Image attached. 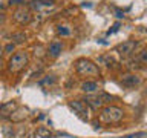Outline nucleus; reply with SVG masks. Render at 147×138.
Listing matches in <instances>:
<instances>
[{"instance_id": "obj_1", "label": "nucleus", "mask_w": 147, "mask_h": 138, "mask_svg": "<svg viewBox=\"0 0 147 138\" xmlns=\"http://www.w3.org/2000/svg\"><path fill=\"white\" fill-rule=\"evenodd\" d=\"M75 71L83 77H100V68L87 58H78L75 62Z\"/></svg>"}, {"instance_id": "obj_2", "label": "nucleus", "mask_w": 147, "mask_h": 138, "mask_svg": "<svg viewBox=\"0 0 147 138\" xmlns=\"http://www.w3.org/2000/svg\"><path fill=\"white\" fill-rule=\"evenodd\" d=\"M123 117H124L123 109L117 108V106H106V108H103L100 112V120L106 124L118 123L123 120Z\"/></svg>"}, {"instance_id": "obj_3", "label": "nucleus", "mask_w": 147, "mask_h": 138, "mask_svg": "<svg viewBox=\"0 0 147 138\" xmlns=\"http://www.w3.org/2000/svg\"><path fill=\"white\" fill-rule=\"evenodd\" d=\"M29 63V55L25 51H18L9 58L8 62V69L11 72H20L22 69L26 68V64Z\"/></svg>"}, {"instance_id": "obj_4", "label": "nucleus", "mask_w": 147, "mask_h": 138, "mask_svg": "<svg viewBox=\"0 0 147 138\" xmlns=\"http://www.w3.org/2000/svg\"><path fill=\"white\" fill-rule=\"evenodd\" d=\"M112 100H113L112 95L106 94V92H100V94H94V95H86V98L83 101H84V104H89L94 110H96L104 103H109V101H112Z\"/></svg>"}, {"instance_id": "obj_5", "label": "nucleus", "mask_w": 147, "mask_h": 138, "mask_svg": "<svg viewBox=\"0 0 147 138\" xmlns=\"http://www.w3.org/2000/svg\"><path fill=\"white\" fill-rule=\"evenodd\" d=\"M136 48H138V41L136 40H126V41H123L121 45H118L115 51H117L121 57H129L130 54L135 52Z\"/></svg>"}, {"instance_id": "obj_6", "label": "nucleus", "mask_w": 147, "mask_h": 138, "mask_svg": "<svg viewBox=\"0 0 147 138\" xmlns=\"http://www.w3.org/2000/svg\"><path fill=\"white\" fill-rule=\"evenodd\" d=\"M12 18H14V20H16V22L18 23V25H28V23L31 22L32 16H31L29 9L18 8V9H16V11H14V14H12Z\"/></svg>"}, {"instance_id": "obj_7", "label": "nucleus", "mask_w": 147, "mask_h": 138, "mask_svg": "<svg viewBox=\"0 0 147 138\" xmlns=\"http://www.w3.org/2000/svg\"><path fill=\"white\" fill-rule=\"evenodd\" d=\"M119 81L126 87H135L138 85H141V77L138 74H124V75H121Z\"/></svg>"}, {"instance_id": "obj_8", "label": "nucleus", "mask_w": 147, "mask_h": 138, "mask_svg": "<svg viewBox=\"0 0 147 138\" xmlns=\"http://www.w3.org/2000/svg\"><path fill=\"white\" fill-rule=\"evenodd\" d=\"M69 106H71V109H74V112L78 114L81 118L87 117V109H86L84 101H81V100H71V101H69Z\"/></svg>"}, {"instance_id": "obj_9", "label": "nucleus", "mask_w": 147, "mask_h": 138, "mask_svg": "<svg viewBox=\"0 0 147 138\" xmlns=\"http://www.w3.org/2000/svg\"><path fill=\"white\" fill-rule=\"evenodd\" d=\"M28 115H29V109H25V108H16V110L9 115V120L11 121H16V123H18V121H23Z\"/></svg>"}, {"instance_id": "obj_10", "label": "nucleus", "mask_w": 147, "mask_h": 138, "mask_svg": "<svg viewBox=\"0 0 147 138\" xmlns=\"http://www.w3.org/2000/svg\"><path fill=\"white\" fill-rule=\"evenodd\" d=\"M16 108H17L16 101H6V103H3L2 106H0V117L2 118H9V115L16 110Z\"/></svg>"}, {"instance_id": "obj_11", "label": "nucleus", "mask_w": 147, "mask_h": 138, "mask_svg": "<svg viewBox=\"0 0 147 138\" xmlns=\"http://www.w3.org/2000/svg\"><path fill=\"white\" fill-rule=\"evenodd\" d=\"M98 89H100V86H98V83H96V81H84L81 85V91L87 92V94H95Z\"/></svg>"}, {"instance_id": "obj_12", "label": "nucleus", "mask_w": 147, "mask_h": 138, "mask_svg": "<svg viewBox=\"0 0 147 138\" xmlns=\"http://www.w3.org/2000/svg\"><path fill=\"white\" fill-rule=\"evenodd\" d=\"M61 49H63V46L60 41H54V43H51L49 45V49H48V52L51 57H58L60 52H61Z\"/></svg>"}, {"instance_id": "obj_13", "label": "nucleus", "mask_w": 147, "mask_h": 138, "mask_svg": "<svg viewBox=\"0 0 147 138\" xmlns=\"http://www.w3.org/2000/svg\"><path fill=\"white\" fill-rule=\"evenodd\" d=\"M11 40H12V45H22L26 41V34L25 32H16V34L11 35Z\"/></svg>"}, {"instance_id": "obj_14", "label": "nucleus", "mask_w": 147, "mask_h": 138, "mask_svg": "<svg viewBox=\"0 0 147 138\" xmlns=\"http://www.w3.org/2000/svg\"><path fill=\"white\" fill-rule=\"evenodd\" d=\"M100 62H103L107 68H113V64H117V63H115V60H113L112 57H110V54H104V55H101V57H100Z\"/></svg>"}, {"instance_id": "obj_15", "label": "nucleus", "mask_w": 147, "mask_h": 138, "mask_svg": "<svg viewBox=\"0 0 147 138\" xmlns=\"http://www.w3.org/2000/svg\"><path fill=\"white\" fill-rule=\"evenodd\" d=\"M37 135H38L40 138H51V137H52V133H51L46 127H38V129H37Z\"/></svg>"}, {"instance_id": "obj_16", "label": "nucleus", "mask_w": 147, "mask_h": 138, "mask_svg": "<svg viewBox=\"0 0 147 138\" xmlns=\"http://www.w3.org/2000/svg\"><path fill=\"white\" fill-rule=\"evenodd\" d=\"M136 60L142 64V66H144V64L147 63V51H146V49H142L141 52H140V58H136Z\"/></svg>"}, {"instance_id": "obj_17", "label": "nucleus", "mask_w": 147, "mask_h": 138, "mask_svg": "<svg viewBox=\"0 0 147 138\" xmlns=\"http://www.w3.org/2000/svg\"><path fill=\"white\" fill-rule=\"evenodd\" d=\"M38 83H40V85H54V83H55V77H46V78H43V80H40Z\"/></svg>"}, {"instance_id": "obj_18", "label": "nucleus", "mask_w": 147, "mask_h": 138, "mask_svg": "<svg viewBox=\"0 0 147 138\" xmlns=\"http://www.w3.org/2000/svg\"><path fill=\"white\" fill-rule=\"evenodd\" d=\"M58 34L60 35H69V34H71V31H69L66 26H58Z\"/></svg>"}, {"instance_id": "obj_19", "label": "nucleus", "mask_w": 147, "mask_h": 138, "mask_svg": "<svg viewBox=\"0 0 147 138\" xmlns=\"http://www.w3.org/2000/svg\"><path fill=\"white\" fill-rule=\"evenodd\" d=\"M55 0H38L40 5H45V6H52Z\"/></svg>"}, {"instance_id": "obj_20", "label": "nucleus", "mask_w": 147, "mask_h": 138, "mask_svg": "<svg viewBox=\"0 0 147 138\" xmlns=\"http://www.w3.org/2000/svg\"><path fill=\"white\" fill-rule=\"evenodd\" d=\"M118 29H119V23H115V25L112 26V29H109V31H107V35L113 34V32H117Z\"/></svg>"}, {"instance_id": "obj_21", "label": "nucleus", "mask_w": 147, "mask_h": 138, "mask_svg": "<svg viewBox=\"0 0 147 138\" xmlns=\"http://www.w3.org/2000/svg\"><path fill=\"white\" fill-rule=\"evenodd\" d=\"M3 132H5V135H6V138H12V129H9V127H5L3 129Z\"/></svg>"}, {"instance_id": "obj_22", "label": "nucleus", "mask_w": 147, "mask_h": 138, "mask_svg": "<svg viewBox=\"0 0 147 138\" xmlns=\"http://www.w3.org/2000/svg\"><path fill=\"white\" fill-rule=\"evenodd\" d=\"M5 51H6V52H12V51H14V45L12 43L6 45V46H5Z\"/></svg>"}, {"instance_id": "obj_23", "label": "nucleus", "mask_w": 147, "mask_h": 138, "mask_svg": "<svg viewBox=\"0 0 147 138\" xmlns=\"http://www.w3.org/2000/svg\"><path fill=\"white\" fill-rule=\"evenodd\" d=\"M25 3V0H9V5H22Z\"/></svg>"}, {"instance_id": "obj_24", "label": "nucleus", "mask_w": 147, "mask_h": 138, "mask_svg": "<svg viewBox=\"0 0 147 138\" xmlns=\"http://www.w3.org/2000/svg\"><path fill=\"white\" fill-rule=\"evenodd\" d=\"M115 14H117L118 18H123V17H124V12L121 11V9H115Z\"/></svg>"}, {"instance_id": "obj_25", "label": "nucleus", "mask_w": 147, "mask_h": 138, "mask_svg": "<svg viewBox=\"0 0 147 138\" xmlns=\"http://www.w3.org/2000/svg\"><path fill=\"white\" fill-rule=\"evenodd\" d=\"M2 54H3V48L0 46V57H2Z\"/></svg>"}, {"instance_id": "obj_26", "label": "nucleus", "mask_w": 147, "mask_h": 138, "mask_svg": "<svg viewBox=\"0 0 147 138\" xmlns=\"http://www.w3.org/2000/svg\"><path fill=\"white\" fill-rule=\"evenodd\" d=\"M0 69H2V62H0Z\"/></svg>"}]
</instances>
